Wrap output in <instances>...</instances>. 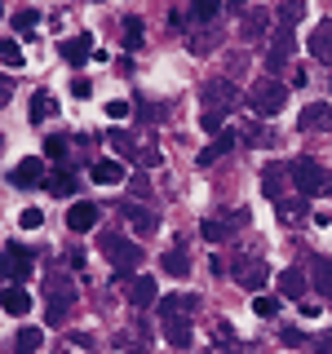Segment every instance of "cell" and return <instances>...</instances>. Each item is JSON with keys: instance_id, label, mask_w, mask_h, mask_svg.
I'll list each match as a JSON object with an SVG mask.
<instances>
[{"instance_id": "b9f144b4", "label": "cell", "mask_w": 332, "mask_h": 354, "mask_svg": "<svg viewBox=\"0 0 332 354\" xmlns=\"http://www.w3.org/2000/svg\"><path fill=\"white\" fill-rule=\"evenodd\" d=\"M129 191L138 195V199H147V195H151V182H147V177L138 173V177H129Z\"/></svg>"}, {"instance_id": "ab89813d", "label": "cell", "mask_w": 332, "mask_h": 354, "mask_svg": "<svg viewBox=\"0 0 332 354\" xmlns=\"http://www.w3.org/2000/svg\"><path fill=\"white\" fill-rule=\"evenodd\" d=\"M107 115H111V120H129V115H133V102L116 97V102H107Z\"/></svg>"}, {"instance_id": "f546056e", "label": "cell", "mask_w": 332, "mask_h": 354, "mask_svg": "<svg viewBox=\"0 0 332 354\" xmlns=\"http://www.w3.org/2000/svg\"><path fill=\"white\" fill-rule=\"evenodd\" d=\"M160 266L173 274V279H186V274H191V257H186V248H169L160 257Z\"/></svg>"}, {"instance_id": "60d3db41", "label": "cell", "mask_w": 332, "mask_h": 354, "mask_svg": "<svg viewBox=\"0 0 332 354\" xmlns=\"http://www.w3.org/2000/svg\"><path fill=\"white\" fill-rule=\"evenodd\" d=\"M36 22H40V14H36V9H22V14H14V27H18V31H31Z\"/></svg>"}, {"instance_id": "681fc988", "label": "cell", "mask_w": 332, "mask_h": 354, "mask_svg": "<svg viewBox=\"0 0 332 354\" xmlns=\"http://www.w3.org/2000/svg\"><path fill=\"white\" fill-rule=\"evenodd\" d=\"M204 129H208V133H221V115H213V111H204Z\"/></svg>"}, {"instance_id": "f5cc1de1", "label": "cell", "mask_w": 332, "mask_h": 354, "mask_svg": "<svg viewBox=\"0 0 332 354\" xmlns=\"http://www.w3.org/2000/svg\"><path fill=\"white\" fill-rule=\"evenodd\" d=\"M315 226H332V208H324V213H315Z\"/></svg>"}, {"instance_id": "4dcf8cb0", "label": "cell", "mask_w": 332, "mask_h": 354, "mask_svg": "<svg viewBox=\"0 0 332 354\" xmlns=\"http://www.w3.org/2000/svg\"><path fill=\"white\" fill-rule=\"evenodd\" d=\"M142 44H147V27H142V18H124V49L138 53Z\"/></svg>"}, {"instance_id": "4316f807", "label": "cell", "mask_w": 332, "mask_h": 354, "mask_svg": "<svg viewBox=\"0 0 332 354\" xmlns=\"http://www.w3.org/2000/svg\"><path fill=\"white\" fill-rule=\"evenodd\" d=\"M107 142H111V151H116V160H138V138L124 129H111L107 133Z\"/></svg>"}, {"instance_id": "e0dca14e", "label": "cell", "mask_w": 332, "mask_h": 354, "mask_svg": "<svg viewBox=\"0 0 332 354\" xmlns=\"http://www.w3.org/2000/svg\"><path fill=\"white\" fill-rule=\"evenodd\" d=\"M160 324H164V337H169V346H177V350L191 346L195 328H191V319H186V315H169V319H160Z\"/></svg>"}, {"instance_id": "db71d44e", "label": "cell", "mask_w": 332, "mask_h": 354, "mask_svg": "<svg viewBox=\"0 0 332 354\" xmlns=\"http://www.w3.org/2000/svg\"><path fill=\"white\" fill-rule=\"evenodd\" d=\"M0 18H5V5H0Z\"/></svg>"}, {"instance_id": "7bdbcfd3", "label": "cell", "mask_w": 332, "mask_h": 354, "mask_svg": "<svg viewBox=\"0 0 332 354\" xmlns=\"http://www.w3.org/2000/svg\"><path fill=\"white\" fill-rule=\"evenodd\" d=\"M14 102V75H0V106Z\"/></svg>"}, {"instance_id": "d4e9b609", "label": "cell", "mask_w": 332, "mask_h": 354, "mask_svg": "<svg viewBox=\"0 0 332 354\" xmlns=\"http://www.w3.org/2000/svg\"><path fill=\"white\" fill-rule=\"evenodd\" d=\"M0 306H5L9 315H27V310H31L27 288H22V283H5V288H0Z\"/></svg>"}, {"instance_id": "cb8c5ba5", "label": "cell", "mask_w": 332, "mask_h": 354, "mask_svg": "<svg viewBox=\"0 0 332 354\" xmlns=\"http://www.w3.org/2000/svg\"><path fill=\"white\" fill-rule=\"evenodd\" d=\"M129 301L138 310H147L160 301V292H155V279H147V274H138V279H129Z\"/></svg>"}, {"instance_id": "6da1fadb", "label": "cell", "mask_w": 332, "mask_h": 354, "mask_svg": "<svg viewBox=\"0 0 332 354\" xmlns=\"http://www.w3.org/2000/svg\"><path fill=\"white\" fill-rule=\"evenodd\" d=\"M75 301H80V288H75L71 274H49L44 279V324L49 328H62Z\"/></svg>"}, {"instance_id": "e575fe53", "label": "cell", "mask_w": 332, "mask_h": 354, "mask_svg": "<svg viewBox=\"0 0 332 354\" xmlns=\"http://www.w3.org/2000/svg\"><path fill=\"white\" fill-rule=\"evenodd\" d=\"M239 138H243V142H248V147H275V142H279V138H275V133H270V129H261V124H252V129H243V133H239Z\"/></svg>"}, {"instance_id": "836d02e7", "label": "cell", "mask_w": 332, "mask_h": 354, "mask_svg": "<svg viewBox=\"0 0 332 354\" xmlns=\"http://www.w3.org/2000/svg\"><path fill=\"white\" fill-rule=\"evenodd\" d=\"M0 62H5V66H14V71H18V66L27 62L22 44H18V40H0Z\"/></svg>"}, {"instance_id": "9a60e30c", "label": "cell", "mask_w": 332, "mask_h": 354, "mask_svg": "<svg viewBox=\"0 0 332 354\" xmlns=\"http://www.w3.org/2000/svg\"><path fill=\"white\" fill-rule=\"evenodd\" d=\"M89 177H93L98 186H120V182H129V173H124V160H93V169H89Z\"/></svg>"}, {"instance_id": "7a4b0ae2", "label": "cell", "mask_w": 332, "mask_h": 354, "mask_svg": "<svg viewBox=\"0 0 332 354\" xmlns=\"http://www.w3.org/2000/svg\"><path fill=\"white\" fill-rule=\"evenodd\" d=\"M288 177H293L297 195H306V199L310 195H332V173L319 160H310V155H302V160L288 164Z\"/></svg>"}, {"instance_id": "ba28073f", "label": "cell", "mask_w": 332, "mask_h": 354, "mask_svg": "<svg viewBox=\"0 0 332 354\" xmlns=\"http://www.w3.org/2000/svg\"><path fill=\"white\" fill-rule=\"evenodd\" d=\"M293 49H297V27H275V36L270 44H266V71H284L288 58H293Z\"/></svg>"}, {"instance_id": "3957f363", "label": "cell", "mask_w": 332, "mask_h": 354, "mask_svg": "<svg viewBox=\"0 0 332 354\" xmlns=\"http://www.w3.org/2000/svg\"><path fill=\"white\" fill-rule=\"evenodd\" d=\"M248 106H252V115H257V120L279 115V111L288 106V84H279L275 75H261V80L248 88Z\"/></svg>"}, {"instance_id": "603a6c76", "label": "cell", "mask_w": 332, "mask_h": 354, "mask_svg": "<svg viewBox=\"0 0 332 354\" xmlns=\"http://www.w3.org/2000/svg\"><path fill=\"white\" fill-rule=\"evenodd\" d=\"M49 115H58V97H53L49 88H36V93H31V111H27V120H31V124H44Z\"/></svg>"}, {"instance_id": "1f68e13d", "label": "cell", "mask_w": 332, "mask_h": 354, "mask_svg": "<svg viewBox=\"0 0 332 354\" xmlns=\"http://www.w3.org/2000/svg\"><path fill=\"white\" fill-rule=\"evenodd\" d=\"M306 18V0H279V27H297Z\"/></svg>"}, {"instance_id": "484cf974", "label": "cell", "mask_w": 332, "mask_h": 354, "mask_svg": "<svg viewBox=\"0 0 332 354\" xmlns=\"http://www.w3.org/2000/svg\"><path fill=\"white\" fill-rule=\"evenodd\" d=\"M310 53H315L319 62H332V18L310 31Z\"/></svg>"}, {"instance_id": "ac0fdd59", "label": "cell", "mask_w": 332, "mask_h": 354, "mask_svg": "<svg viewBox=\"0 0 332 354\" xmlns=\"http://www.w3.org/2000/svg\"><path fill=\"white\" fill-rule=\"evenodd\" d=\"M266 31H270V14H266V9H243L239 36L243 40H266Z\"/></svg>"}, {"instance_id": "44dd1931", "label": "cell", "mask_w": 332, "mask_h": 354, "mask_svg": "<svg viewBox=\"0 0 332 354\" xmlns=\"http://www.w3.org/2000/svg\"><path fill=\"white\" fill-rule=\"evenodd\" d=\"M44 186H49V195H58V199H71L75 191H80V177H75L71 169H53L49 177H44Z\"/></svg>"}, {"instance_id": "4fadbf2b", "label": "cell", "mask_w": 332, "mask_h": 354, "mask_svg": "<svg viewBox=\"0 0 332 354\" xmlns=\"http://www.w3.org/2000/svg\"><path fill=\"white\" fill-rule=\"evenodd\" d=\"M120 217H124L129 226L138 230V235H151V230L160 226V217H155V213H151L147 204H120Z\"/></svg>"}, {"instance_id": "ee69618b", "label": "cell", "mask_w": 332, "mask_h": 354, "mask_svg": "<svg viewBox=\"0 0 332 354\" xmlns=\"http://www.w3.org/2000/svg\"><path fill=\"white\" fill-rule=\"evenodd\" d=\"M213 44H217V36H213V31H204V36H195V44H191V49H195V53H208Z\"/></svg>"}, {"instance_id": "f35d334b", "label": "cell", "mask_w": 332, "mask_h": 354, "mask_svg": "<svg viewBox=\"0 0 332 354\" xmlns=\"http://www.w3.org/2000/svg\"><path fill=\"white\" fill-rule=\"evenodd\" d=\"M40 221H44V213H40V208H22V213H18V226H22V230H36Z\"/></svg>"}, {"instance_id": "816d5d0a", "label": "cell", "mask_w": 332, "mask_h": 354, "mask_svg": "<svg viewBox=\"0 0 332 354\" xmlns=\"http://www.w3.org/2000/svg\"><path fill=\"white\" fill-rule=\"evenodd\" d=\"M217 341H226V346H235V332H230V324H217Z\"/></svg>"}, {"instance_id": "8d00e7d4", "label": "cell", "mask_w": 332, "mask_h": 354, "mask_svg": "<svg viewBox=\"0 0 332 354\" xmlns=\"http://www.w3.org/2000/svg\"><path fill=\"white\" fill-rule=\"evenodd\" d=\"M217 9H221V0H191V14H195L199 22H213Z\"/></svg>"}, {"instance_id": "5b68a950", "label": "cell", "mask_w": 332, "mask_h": 354, "mask_svg": "<svg viewBox=\"0 0 332 354\" xmlns=\"http://www.w3.org/2000/svg\"><path fill=\"white\" fill-rule=\"evenodd\" d=\"M230 274H235L239 288H248V292H261L266 279H270V266H266L261 252H239V257L230 261Z\"/></svg>"}, {"instance_id": "d590c367", "label": "cell", "mask_w": 332, "mask_h": 354, "mask_svg": "<svg viewBox=\"0 0 332 354\" xmlns=\"http://www.w3.org/2000/svg\"><path fill=\"white\" fill-rule=\"evenodd\" d=\"M252 315H257V319H275V315H279V297H252Z\"/></svg>"}, {"instance_id": "c3c4849f", "label": "cell", "mask_w": 332, "mask_h": 354, "mask_svg": "<svg viewBox=\"0 0 332 354\" xmlns=\"http://www.w3.org/2000/svg\"><path fill=\"white\" fill-rule=\"evenodd\" d=\"M138 164L142 169H155V164H160V151H138Z\"/></svg>"}, {"instance_id": "277c9868", "label": "cell", "mask_w": 332, "mask_h": 354, "mask_svg": "<svg viewBox=\"0 0 332 354\" xmlns=\"http://www.w3.org/2000/svg\"><path fill=\"white\" fill-rule=\"evenodd\" d=\"M98 243H102V252H107V261L116 266V274H133L142 266V248L133 239H124L120 230H102L98 235Z\"/></svg>"}, {"instance_id": "d6986e66", "label": "cell", "mask_w": 332, "mask_h": 354, "mask_svg": "<svg viewBox=\"0 0 332 354\" xmlns=\"http://www.w3.org/2000/svg\"><path fill=\"white\" fill-rule=\"evenodd\" d=\"M93 36H89V31H84V36H71V40H62V58L66 62H71V66H84L89 58H93Z\"/></svg>"}, {"instance_id": "2e32d148", "label": "cell", "mask_w": 332, "mask_h": 354, "mask_svg": "<svg viewBox=\"0 0 332 354\" xmlns=\"http://www.w3.org/2000/svg\"><path fill=\"white\" fill-rule=\"evenodd\" d=\"M155 310H160V319H169V315H195V310H199V297L195 292H173V297H160Z\"/></svg>"}, {"instance_id": "bcb514c9", "label": "cell", "mask_w": 332, "mask_h": 354, "mask_svg": "<svg viewBox=\"0 0 332 354\" xmlns=\"http://www.w3.org/2000/svg\"><path fill=\"white\" fill-rule=\"evenodd\" d=\"M279 337H284V346H306V332H297V328H284Z\"/></svg>"}, {"instance_id": "f1b7e54d", "label": "cell", "mask_w": 332, "mask_h": 354, "mask_svg": "<svg viewBox=\"0 0 332 354\" xmlns=\"http://www.w3.org/2000/svg\"><path fill=\"white\" fill-rule=\"evenodd\" d=\"M279 204V221L284 226H297V221H306L310 213H306V195H297V199H275Z\"/></svg>"}, {"instance_id": "74e56055", "label": "cell", "mask_w": 332, "mask_h": 354, "mask_svg": "<svg viewBox=\"0 0 332 354\" xmlns=\"http://www.w3.org/2000/svg\"><path fill=\"white\" fill-rule=\"evenodd\" d=\"M66 151H71L66 138H49V142H44V155H49V160H66Z\"/></svg>"}, {"instance_id": "d6a6232c", "label": "cell", "mask_w": 332, "mask_h": 354, "mask_svg": "<svg viewBox=\"0 0 332 354\" xmlns=\"http://www.w3.org/2000/svg\"><path fill=\"white\" fill-rule=\"evenodd\" d=\"M44 346V332L40 328H18V354H36Z\"/></svg>"}, {"instance_id": "8fae6325", "label": "cell", "mask_w": 332, "mask_h": 354, "mask_svg": "<svg viewBox=\"0 0 332 354\" xmlns=\"http://www.w3.org/2000/svg\"><path fill=\"white\" fill-rule=\"evenodd\" d=\"M98 217H102V208H98V204H89V199H80V204H71V208H66V226H71L75 235L93 230V226H98Z\"/></svg>"}, {"instance_id": "8992f818", "label": "cell", "mask_w": 332, "mask_h": 354, "mask_svg": "<svg viewBox=\"0 0 332 354\" xmlns=\"http://www.w3.org/2000/svg\"><path fill=\"white\" fill-rule=\"evenodd\" d=\"M199 97H204V111H213V115H230V111L239 106V88H235V80H208Z\"/></svg>"}, {"instance_id": "7dc6e473", "label": "cell", "mask_w": 332, "mask_h": 354, "mask_svg": "<svg viewBox=\"0 0 332 354\" xmlns=\"http://www.w3.org/2000/svg\"><path fill=\"white\" fill-rule=\"evenodd\" d=\"M71 93H75V97H89V93H93V84H89L84 75H75V80H71Z\"/></svg>"}, {"instance_id": "30bf717a", "label": "cell", "mask_w": 332, "mask_h": 354, "mask_svg": "<svg viewBox=\"0 0 332 354\" xmlns=\"http://www.w3.org/2000/svg\"><path fill=\"white\" fill-rule=\"evenodd\" d=\"M44 160H36V155H27V160L14 164V173H9V182L18 186V191H31V186H44Z\"/></svg>"}, {"instance_id": "9c48e42d", "label": "cell", "mask_w": 332, "mask_h": 354, "mask_svg": "<svg viewBox=\"0 0 332 354\" xmlns=\"http://www.w3.org/2000/svg\"><path fill=\"white\" fill-rule=\"evenodd\" d=\"M239 226H248V213H230V217H208L204 226H199V235H204L208 243H221V239H230V230H239Z\"/></svg>"}, {"instance_id": "5bb4252c", "label": "cell", "mask_w": 332, "mask_h": 354, "mask_svg": "<svg viewBox=\"0 0 332 354\" xmlns=\"http://www.w3.org/2000/svg\"><path fill=\"white\" fill-rule=\"evenodd\" d=\"M306 288H310V274L297 270V266H288V270L279 274V297H284V301H302Z\"/></svg>"}, {"instance_id": "ffe728a7", "label": "cell", "mask_w": 332, "mask_h": 354, "mask_svg": "<svg viewBox=\"0 0 332 354\" xmlns=\"http://www.w3.org/2000/svg\"><path fill=\"white\" fill-rule=\"evenodd\" d=\"M310 288H315L324 301H332V257H315V261H310Z\"/></svg>"}, {"instance_id": "7c38bea8", "label": "cell", "mask_w": 332, "mask_h": 354, "mask_svg": "<svg viewBox=\"0 0 332 354\" xmlns=\"http://www.w3.org/2000/svg\"><path fill=\"white\" fill-rule=\"evenodd\" d=\"M297 129H302V133H324V129H332V106L328 102H310L302 115H297Z\"/></svg>"}, {"instance_id": "f907efd6", "label": "cell", "mask_w": 332, "mask_h": 354, "mask_svg": "<svg viewBox=\"0 0 332 354\" xmlns=\"http://www.w3.org/2000/svg\"><path fill=\"white\" fill-rule=\"evenodd\" d=\"M315 350H324V354H332V332H319V337H315Z\"/></svg>"}, {"instance_id": "7402d4cb", "label": "cell", "mask_w": 332, "mask_h": 354, "mask_svg": "<svg viewBox=\"0 0 332 354\" xmlns=\"http://www.w3.org/2000/svg\"><path fill=\"white\" fill-rule=\"evenodd\" d=\"M284 182H288V164H266L261 169V195L266 199H284Z\"/></svg>"}, {"instance_id": "52a82bcc", "label": "cell", "mask_w": 332, "mask_h": 354, "mask_svg": "<svg viewBox=\"0 0 332 354\" xmlns=\"http://www.w3.org/2000/svg\"><path fill=\"white\" fill-rule=\"evenodd\" d=\"M31 248H22V243H9L5 252H0V279L5 283H22V279H31Z\"/></svg>"}, {"instance_id": "f6af8a7d", "label": "cell", "mask_w": 332, "mask_h": 354, "mask_svg": "<svg viewBox=\"0 0 332 354\" xmlns=\"http://www.w3.org/2000/svg\"><path fill=\"white\" fill-rule=\"evenodd\" d=\"M138 115L147 120V124H155V120H164V106H151V102H147V106H138Z\"/></svg>"}, {"instance_id": "83f0119b", "label": "cell", "mask_w": 332, "mask_h": 354, "mask_svg": "<svg viewBox=\"0 0 332 354\" xmlns=\"http://www.w3.org/2000/svg\"><path fill=\"white\" fill-rule=\"evenodd\" d=\"M235 138H239V133H230V129H221V133H217V138H213V142H208V147H204V151H199V164H213V160H221V155H226L230 147H235Z\"/></svg>"}, {"instance_id": "11a10c76", "label": "cell", "mask_w": 332, "mask_h": 354, "mask_svg": "<svg viewBox=\"0 0 332 354\" xmlns=\"http://www.w3.org/2000/svg\"><path fill=\"white\" fill-rule=\"evenodd\" d=\"M62 354H66V350H62Z\"/></svg>"}]
</instances>
